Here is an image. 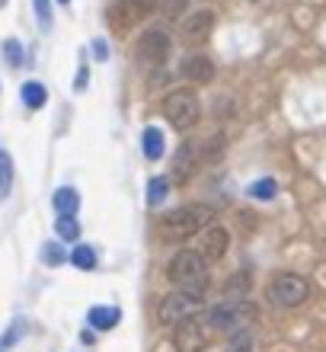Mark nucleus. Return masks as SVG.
Returning <instances> with one entry per match:
<instances>
[{"instance_id":"1","label":"nucleus","mask_w":326,"mask_h":352,"mask_svg":"<svg viewBox=\"0 0 326 352\" xmlns=\"http://www.w3.org/2000/svg\"><path fill=\"white\" fill-rule=\"evenodd\" d=\"M215 221V208L208 205H183V208H173L160 218L157 231L163 241H189V237H198L202 228Z\"/></svg>"},{"instance_id":"2","label":"nucleus","mask_w":326,"mask_h":352,"mask_svg":"<svg viewBox=\"0 0 326 352\" xmlns=\"http://www.w3.org/2000/svg\"><path fill=\"white\" fill-rule=\"evenodd\" d=\"M167 278L176 288L189 292V295L205 298L208 292V269H205V260L198 256V250H179L167 266Z\"/></svg>"},{"instance_id":"3","label":"nucleus","mask_w":326,"mask_h":352,"mask_svg":"<svg viewBox=\"0 0 326 352\" xmlns=\"http://www.w3.org/2000/svg\"><path fill=\"white\" fill-rule=\"evenodd\" d=\"M163 116L176 131H189L202 116V102H198V93L192 87H179V90L167 93L163 96Z\"/></svg>"},{"instance_id":"4","label":"nucleus","mask_w":326,"mask_h":352,"mask_svg":"<svg viewBox=\"0 0 326 352\" xmlns=\"http://www.w3.org/2000/svg\"><path fill=\"white\" fill-rule=\"evenodd\" d=\"M269 295L281 307H301L310 298V282L298 272H279V276H272Z\"/></svg>"},{"instance_id":"5","label":"nucleus","mask_w":326,"mask_h":352,"mask_svg":"<svg viewBox=\"0 0 326 352\" xmlns=\"http://www.w3.org/2000/svg\"><path fill=\"white\" fill-rule=\"evenodd\" d=\"M196 311H202V298L198 295H189L183 288H173L170 295L160 298V307H157V320L160 324H179V320H186V317H196Z\"/></svg>"},{"instance_id":"6","label":"nucleus","mask_w":326,"mask_h":352,"mask_svg":"<svg viewBox=\"0 0 326 352\" xmlns=\"http://www.w3.org/2000/svg\"><path fill=\"white\" fill-rule=\"evenodd\" d=\"M150 10H154V0H119V3H112V7H109L106 19H109L112 32L125 36V32H131L138 23H144V19H148Z\"/></svg>"},{"instance_id":"7","label":"nucleus","mask_w":326,"mask_h":352,"mask_svg":"<svg viewBox=\"0 0 326 352\" xmlns=\"http://www.w3.org/2000/svg\"><path fill=\"white\" fill-rule=\"evenodd\" d=\"M170 48H173V42H170V36L163 32V29H148V32L138 38V45H135V55H138L141 65L160 67V65H163V61L170 58Z\"/></svg>"},{"instance_id":"8","label":"nucleus","mask_w":326,"mask_h":352,"mask_svg":"<svg viewBox=\"0 0 326 352\" xmlns=\"http://www.w3.org/2000/svg\"><path fill=\"white\" fill-rule=\"evenodd\" d=\"M253 311H256V307H250V305L224 301V305L208 307V327H215V330H224V333H231V330H240L243 320H250Z\"/></svg>"},{"instance_id":"9","label":"nucleus","mask_w":326,"mask_h":352,"mask_svg":"<svg viewBox=\"0 0 326 352\" xmlns=\"http://www.w3.org/2000/svg\"><path fill=\"white\" fill-rule=\"evenodd\" d=\"M173 346H176V352H202L208 346V330L202 327V320L186 317V320L173 324Z\"/></svg>"},{"instance_id":"10","label":"nucleus","mask_w":326,"mask_h":352,"mask_svg":"<svg viewBox=\"0 0 326 352\" xmlns=\"http://www.w3.org/2000/svg\"><path fill=\"white\" fill-rule=\"evenodd\" d=\"M227 247H231V231L227 228H221V224H208V228H202V234H198V256L205 263H215L221 260L224 253H227Z\"/></svg>"},{"instance_id":"11","label":"nucleus","mask_w":326,"mask_h":352,"mask_svg":"<svg viewBox=\"0 0 326 352\" xmlns=\"http://www.w3.org/2000/svg\"><path fill=\"white\" fill-rule=\"evenodd\" d=\"M211 29H215V13L211 10H196L192 16H186V23L179 29V38L186 45H202V42H208Z\"/></svg>"},{"instance_id":"12","label":"nucleus","mask_w":326,"mask_h":352,"mask_svg":"<svg viewBox=\"0 0 326 352\" xmlns=\"http://www.w3.org/2000/svg\"><path fill=\"white\" fill-rule=\"evenodd\" d=\"M183 77L192 84H211L215 80V65L208 55H186L183 58Z\"/></svg>"},{"instance_id":"13","label":"nucleus","mask_w":326,"mask_h":352,"mask_svg":"<svg viewBox=\"0 0 326 352\" xmlns=\"http://www.w3.org/2000/svg\"><path fill=\"white\" fill-rule=\"evenodd\" d=\"M196 154H198V144H196V141H183V144H179L176 164H173V179H176V186L189 179V173H192V167H196V160H198Z\"/></svg>"},{"instance_id":"14","label":"nucleus","mask_w":326,"mask_h":352,"mask_svg":"<svg viewBox=\"0 0 326 352\" xmlns=\"http://www.w3.org/2000/svg\"><path fill=\"white\" fill-rule=\"evenodd\" d=\"M86 320H90V330H115L121 320V311L115 305H96L90 307V314H86Z\"/></svg>"},{"instance_id":"15","label":"nucleus","mask_w":326,"mask_h":352,"mask_svg":"<svg viewBox=\"0 0 326 352\" xmlns=\"http://www.w3.org/2000/svg\"><path fill=\"white\" fill-rule=\"evenodd\" d=\"M141 151H144V157L148 160H160L167 154V138H163V131L157 125H148L144 135H141Z\"/></svg>"},{"instance_id":"16","label":"nucleus","mask_w":326,"mask_h":352,"mask_svg":"<svg viewBox=\"0 0 326 352\" xmlns=\"http://www.w3.org/2000/svg\"><path fill=\"white\" fill-rule=\"evenodd\" d=\"M51 205H55L58 214H77V208H80V192H77L74 186H61V189H55V195H51Z\"/></svg>"},{"instance_id":"17","label":"nucleus","mask_w":326,"mask_h":352,"mask_svg":"<svg viewBox=\"0 0 326 352\" xmlns=\"http://www.w3.org/2000/svg\"><path fill=\"white\" fill-rule=\"evenodd\" d=\"M19 100H23V106H29V109H42L48 102V90L38 80H26V84L19 87Z\"/></svg>"},{"instance_id":"18","label":"nucleus","mask_w":326,"mask_h":352,"mask_svg":"<svg viewBox=\"0 0 326 352\" xmlns=\"http://www.w3.org/2000/svg\"><path fill=\"white\" fill-rule=\"evenodd\" d=\"M13 176H16V167H13L10 151H0V202L13 192Z\"/></svg>"},{"instance_id":"19","label":"nucleus","mask_w":326,"mask_h":352,"mask_svg":"<svg viewBox=\"0 0 326 352\" xmlns=\"http://www.w3.org/2000/svg\"><path fill=\"white\" fill-rule=\"evenodd\" d=\"M67 263L77 269H84V272H90V269H96V250L86 247V243H80V247H74V250L67 253Z\"/></svg>"},{"instance_id":"20","label":"nucleus","mask_w":326,"mask_h":352,"mask_svg":"<svg viewBox=\"0 0 326 352\" xmlns=\"http://www.w3.org/2000/svg\"><path fill=\"white\" fill-rule=\"evenodd\" d=\"M170 186H173V183H170L167 176H154V179H150V183H148V205H150V208H157V205L167 202Z\"/></svg>"},{"instance_id":"21","label":"nucleus","mask_w":326,"mask_h":352,"mask_svg":"<svg viewBox=\"0 0 326 352\" xmlns=\"http://www.w3.org/2000/svg\"><path fill=\"white\" fill-rule=\"evenodd\" d=\"M55 234L61 237V241L74 243L77 237H80V224H77L74 214H58V221H55Z\"/></svg>"},{"instance_id":"22","label":"nucleus","mask_w":326,"mask_h":352,"mask_svg":"<svg viewBox=\"0 0 326 352\" xmlns=\"http://www.w3.org/2000/svg\"><path fill=\"white\" fill-rule=\"evenodd\" d=\"M32 7H36L38 29H42V32H48V29H51V23H55V16H51V0H32Z\"/></svg>"},{"instance_id":"23","label":"nucleus","mask_w":326,"mask_h":352,"mask_svg":"<svg viewBox=\"0 0 326 352\" xmlns=\"http://www.w3.org/2000/svg\"><path fill=\"white\" fill-rule=\"evenodd\" d=\"M67 260V253L61 250V243H45V247H42V263H45V266H61V263Z\"/></svg>"},{"instance_id":"24","label":"nucleus","mask_w":326,"mask_h":352,"mask_svg":"<svg viewBox=\"0 0 326 352\" xmlns=\"http://www.w3.org/2000/svg\"><path fill=\"white\" fill-rule=\"evenodd\" d=\"M250 349H253L250 330H231V352H250Z\"/></svg>"},{"instance_id":"25","label":"nucleus","mask_w":326,"mask_h":352,"mask_svg":"<svg viewBox=\"0 0 326 352\" xmlns=\"http://www.w3.org/2000/svg\"><path fill=\"white\" fill-rule=\"evenodd\" d=\"M275 189H279V186H275V179H269V176H266V179H256V183L250 186V195H253V199H272V195H275Z\"/></svg>"},{"instance_id":"26","label":"nucleus","mask_w":326,"mask_h":352,"mask_svg":"<svg viewBox=\"0 0 326 352\" xmlns=\"http://www.w3.org/2000/svg\"><path fill=\"white\" fill-rule=\"evenodd\" d=\"M157 3H160V10H163L167 19H179L189 7V0H157Z\"/></svg>"},{"instance_id":"27","label":"nucleus","mask_w":326,"mask_h":352,"mask_svg":"<svg viewBox=\"0 0 326 352\" xmlns=\"http://www.w3.org/2000/svg\"><path fill=\"white\" fill-rule=\"evenodd\" d=\"M221 151H224V138L218 135V138H211L208 144H202V148H198V154H202L208 164H215V160H221Z\"/></svg>"},{"instance_id":"28","label":"nucleus","mask_w":326,"mask_h":352,"mask_svg":"<svg viewBox=\"0 0 326 352\" xmlns=\"http://www.w3.org/2000/svg\"><path fill=\"white\" fill-rule=\"evenodd\" d=\"M3 55H7V61L13 67H19L26 61V58H23V42H16V38H7V42H3Z\"/></svg>"},{"instance_id":"29","label":"nucleus","mask_w":326,"mask_h":352,"mask_svg":"<svg viewBox=\"0 0 326 352\" xmlns=\"http://www.w3.org/2000/svg\"><path fill=\"white\" fill-rule=\"evenodd\" d=\"M23 330H26V324H23V320H13V324H10V330L7 333H3V340H0V346H13V343H19V333H23Z\"/></svg>"},{"instance_id":"30","label":"nucleus","mask_w":326,"mask_h":352,"mask_svg":"<svg viewBox=\"0 0 326 352\" xmlns=\"http://www.w3.org/2000/svg\"><path fill=\"white\" fill-rule=\"evenodd\" d=\"M93 58L96 61H109V45L103 38H93Z\"/></svg>"},{"instance_id":"31","label":"nucleus","mask_w":326,"mask_h":352,"mask_svg":"<svg viewBox=\"0 0 326 352\" xmlns=\"http://www.w3.org/2000/svg\"><path fill=\"white\" fill-rule=\"evenodd\" d=\"M86 77H90V71H86V65H80V71H77V80H74V90H86Z\"/></svg>"},{"instance_id":"32","label":"nucleus","mask_w":326,"mask_h":352,"mask_svg":"<svg viewBox=\"0 0 326 352\" xmlns=\"http://www.w3.org/2000/svg\"><path fill=\"white\" fill-rule=\"evenodd\" d=\"M58 3H71V0H58Z\"/></svg>"},{"instance_id":"33","label":"nucleus","mask_w":326,"mask_h":352,"mask_svg":"<svg viewBox=\"0 0 326 352\" xmlns=\"http://www.w3.org/2000/svg\"><path fill=\"white\" fill-rule=\"evenodd\" d=\"M0 7H3V0H0Z\"/></svg>"}]
</instances>
